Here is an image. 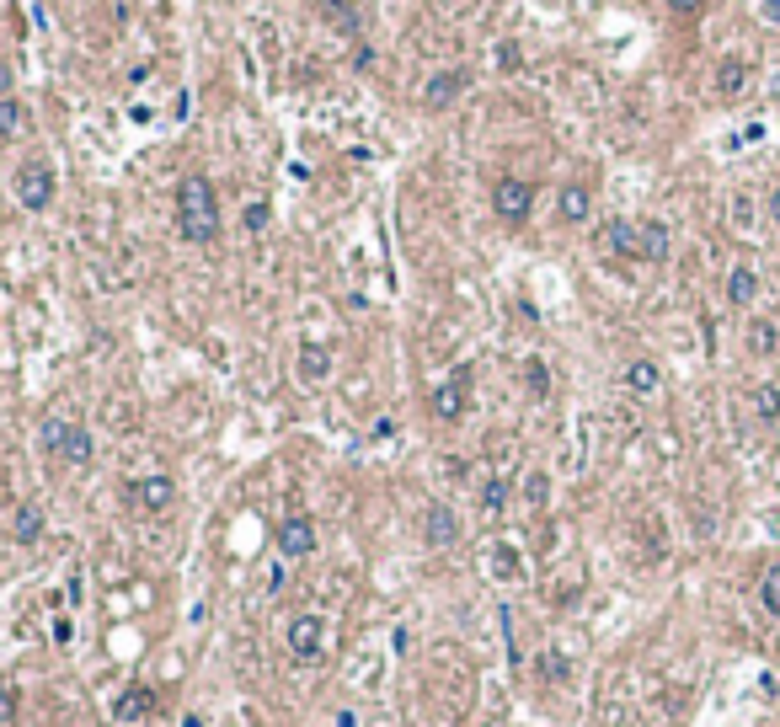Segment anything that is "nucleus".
Listing matches in <instances>:
<instances>
[{
    "instance_id": "1",
    "label": "nucleus",
    "mask_w": 780,
    "mask_h": 727,
    "mask_svg": "<svg viewBox=\"0 0 780 727\" xmlns=\"http://www.w3.org/2000/svg\"><path fill=\"white\" fill-rule=\"evenodd\" d=\"M177 236L193 246H214L220 241V193L209 177L187 172L177 182Z\"/></svg>"
},
{
    "instance_id": "2",
    "label": "nucleus",
    "mask_w": 780,
    "mask_h": 727,
    "mask_svg": "<svg viewBox=\"0 0 780 727\" xmlns=\"http://www.w3.org/2000/svg\"><path fill=\"white\" fill-rule=\"evenodd\" d=\"M38 450L59 460V466H91V428L75 423V417H43L38 423Z\"/></svg>"
},
{
    "instance_id": "3",
    "label": "nucleus",
    "mask_w": 780,
    "mask_h": 727,
    "mask_svg": "<svg viewBox=\"0 0 780 727\" xmlns=\"http://www.w3.org/2000/svg\"><path fill=\"white\" fill-rule=\"evenodd\" d=\"M11 188H17V204L27 214H43L54 204V193H59V177H54V161H43V156H27L17 166V177H11Z\"/></svg>"
},
{
    "instance_id": "4",
    "label": "nucleus",
    "mask_w": 780,
    "mask_h": 727,
    "mask_svg": "<svg viewBox=\"0 0 780 727\" xmlns=\"http://www.w3.org/2000/svg\"><path fill=\"white\" fill-rule=\"evenodd\" d=\"M471 391H476V369L471 364H460V369H449V375L428 391V407L439 423H460L465 412H471Z\"/></svg>"
},
{
    "instance_id": "5",
    "label": "nucleus",
    "mask_w": 780,
    "mask_h": 727,
    "mask_svg": "<svg viewBox=\"0 0 780 727\" xmlns=\"http://www.w3.org/2000/svg\"><path fill=\"white\" fill-rule=\"evenodd\" d=\"M492 214L508 230H519L529 214H535V182L529 177H497L492 182Z\"/></svg>"
},
{
    "instance_id": "6",
    "label": "nucleus",
    "mask_w": 780,
    "mask_h": 727,
    "mask_svg": "<svg viewBox=\"0 0 780 727\" xmlns=\"http://www.w3.org/2000/svg\"><path fill=\"white\" fill-rule=\"evenodd\" d=\"M123 503L134 508V514H145V519H155V514H166L171 503H177V482H171L166 471H150V476H134L129 487H123Z\"/></svg>"
},
{
    "instance_id": "7",
    "label": "nucleus",
    "mask_w": 780,
    "mask_h": 727,
    "mask_svg": "<svg viewBox=\"0 0 780 727\" xmlns=\"http://www.w3.org/2000/svg\"><path fill=\"white\" fill-rule=\"evenodd\" d=\"M284 647L294 653V663H316L326 653V621L316 610H300V615H289V626H284Z\"/></svg>"
},
{
    "instance_id": "8",
    "label": "nucleus",
    "mask_w": 780,
    "mask_h": 727,
    "mask_svg": "<svg viewBox=\"0 0 780 727\" xmlns=\"http://www.w3.org/2000/svg\"><path fill=\"white\" fill-rule=\"evenodd\" d=\"M599 252L620 262H642V220H604L599 225Z\"/></svg>"
},
{
    "instance_id": "9",
    "label": "nucleus",
    "mask_w": 780,
    "mask_h": 727,
    "mask_svg": "<svg viewBox=\"0 0 780 727\" xmlns=\"http://www.w3.org/2000/svg\"><path fill=\"white\" fill-rule=\"evenodd\" d=\"M465 91H471V70H465V65L439 70V75H428V81H423V107H428V113H444V107H455Z\"/></svg>"
},
{
    "instance_id": "10",
    "label": "nucleus",
    "mask_w": 780,
    "mask_h": 727,
    "mask_svg": "<svg viewBox=\"0 0 780 727\" xmlns=\"http://www.w3.org/2000/svg\"><path fill=\"white\" fill-rule=\"evenodd\" d=\"M273 540H278V551H284L289 562H305V556L316 551V519L310 514H284Z\"/></svg>"
},
{
    "instance_id": "11",
    "label": "nucleus",
    "mask_w": 780,
    "mask_h": 727,
    "mask_svg": "<svg viewBox=\"0 0 780 727\" xmlns=\"http://www.w3.org/2000/svg\"><path fill=\"white\" fill-rule=\"evenodd\" d=\"M155 706H161V695H155V685H145V679H129V685L113 695L118 722H145V717H155Z\"/></svg>"
},
{
    "instance_id": "12",
    "label": "nucleus",
    "mask_w": 780,
    "mask_h": 727,
    "mask_svg": "<svg viewBox=\"0 0 780 727\" xmlns=\"http://www.w3.org/2000/svg\"><path fill=\"white\" fill-rule=\"evenodd\" d=\"M423 540H428V546H455V540H460V519H455V508H449V503H428L423 508Z\"/></svg>"
},
{
    "instance_id": "13",
    "label": "nucleus",
    "mask_w": 780,
    "mask_h": 727,
    "mask_svg": "<svg viewBox=\"0 0 780 727\" xmlns=\"http://www.w3.org/2000/svg\"><path fill=\"white\" fill-rule=\"evenodd\" d=\"M588 214H594V188H588V182H567V188L556 193V220L561 225H583Z\"/></svg>"
},
{
    "instance_id": "14",
    "label": "nucleus",
    "mask_w": 780,
    "mask_h": 727,
    "mask_svg": "<svg viewBox=\"0 0 780 727\" xmlns=\"http://www.w3.org/2000/svg\"><path fill=\"white\" fill-rule=\"evenodd\" d=\"M748 81H754V65H748L743 54H727L722 65H716V91H722V97H743Z\"/></svg>"
},
{
    "instance_id": "15",
    "label": "nucleus",
    "mask_w": 780,
    "mask_h": 727,
    "mask_svg": "<svg viewBox=\"0 0 780 727\" xmlns=\"http://www.w3.org/2000/svg\"><path fill=\"white\" fill-rule=\"evenodd\" d=\"M43 530H49V524H43V508H38V503H22L17 519H11V535H17V546H38Z\"/></svg>"
},
{
    "instance_id": "16",
    "label": "nucleus",
    "mask_w": 780,
    "mask_h": 727,
    "mask_svg": "<svg viewBox=\"0 0 780 727\" xmlns=\"http://www.w3.org/2000/svg\"><path fill=\"white\" fill-rule=\"evenodd\" d=\"M321 22L358 43V11H353V0H321Z\"/></svg>"
},
{
    "instance_id": "17",
    "label": "nucleus",
    "mask_w": 780,
    "mask_h": 727,
    "mask_svg": "<svg viewBox=\"0 0 780 727\" xmlns=\"http://www.w3.org/2000/svg\"><path fill=\"white\" fill-rule=\"evenodd\" d=\"M332 348H326V343H305L300 348V375L310 380V385H316V380H326V375H332Z\"/></svg>"
},
{
    "instance_id": "18",
    "label": "nucleus",
    "mask_w": 780,
    "mask_h": 727,
    "mask_svg": "<svg viewBox=\"0 0 780 727\" xmlns=\"http://www.w3.org/2000/svg\"><path fill=\"white\" fill-rule=\"evenodd\" d=\"M759 300V273L754 268H732L727 273V305H754Z\"/></svg>"
},
{
    "instance_id": "19",
    "label": "nucleus",
    "mask_w": 780,
    "mask_h": 727,
    "mask_svg": "<svg viewBox=\"0 0 780 727\" xmlns=\"http://www.w3.org/2000/svg\"><path fill=\"white\" fill-rule=\"evenodd\" d=\"M658 385H663V375H658V364H652V359H631V364H626V391L652 396Z\"/></svg>"
},
{
    "instance_id": "20",
    "label": "nucleus",
    "mask_w": 780,
    "mask_h": 727,
    "mask_svg": "<svg viewBox=\"0 0 780 727\" xmlns=\"http://www.w3.org/2000/svg\"><path fill=\"white\" fill-rule=\"evenodd\" d=\"M642 262H668V225L642 220Z\"/></svg>"
},
{
    "instance_id": "21",
    "label": "nucleus",
    "mask_w": 780,
    "mask_h": 727,
    "mask_svg": "<svg viewBox=\"0 0 780 727\" xmlns=\"http://www.w3.org/2000/svg\"><path fill=\"white\" fill-rule=\"evenodd\" d=\"M780 348V327L775 321H748V353H759V359H770V353Z\"/></svg>"
},
{
    "instance_id": "22",
    "label": "nucleus",
    "mask_w": 780,
    "mask_h": 727,
    "mask_svg": "<svg viewBox=\"0 0 780 727\" xmlns=\"http://www.w3.org/2000/svg\"><path fill=\"white\" fill-rule=\"evenodd\" d=\"M503 508H508V476H487V482H481V514L503 519Z\"/></svg>"
},
{
    "instance_id": "23",
    "label": "nucleus",
    "mask_w": 780,
    "mask_h": 727,
    "mask_svg": "<svg viewBox=\"0 0 780 727\" xmlns=\"http://www.w3.org/2000/svg\"><path fill=\"white\" fill-rule=\"evenodd\" d=\"M748 407H754L759 423H780V385H754V396H748Z\"/></svg>"
},
{
    "instance_id": "24",
    "label": "nucleus",
    "mask_w": 780,
    "mask_h": 727,
    "mask_svg": "<svg viewBox=\"0 0 780 727\" xmlns=\"http://www.w3.org/2000/svg\"><path fill=\"white\" fill-rule=\"evenodd\" d=\"M759 605L780 621V562H775V567H764V578H759Z\"/></svg>"
},
{
    "instance_id": "25",
    "label": "nucleus",
    "mask_w": 780,
    "mask_h": 727,
    "mask_svg": "<svg viewBox=\"0 0 780 727\" xmlns=\"http://www.w3.org/2000/svg\"><path fill=\"white\" fill-rule=\"evenodd\" d=\"M535 669H540V679H545V685H567L572 663L561 658V653H540V663H535Z\"/></svg>"
},
{
    "instance_id": "26",
    "label": "nucleus",
    "mask_w": 780,
    "mask_h": 727,
    "mask_svg": "<svg viewBox=\"0 0 780 727\" xmlns=\"http://www.w3.org/2000/svg\"><path fill=\"white\" fill-rule=\"evenodd\" d=\"M17 134H22V102L0 97V139H17Z\"/></svg>"
},
{
    "instance_id": "27",
    "label": "nucleus",
    "mask_w": 780,
    "mask_h": 727,
    "mask_svg": "<svg viewBox=\"0 0 780 727\" xmlns=\"http://www.w3.org/2000/svg\"><path fill=\"white\" fill-rule=\"evenodd\" d=\"M524 385H529V396H551V369H545L540 359H529L524 364Z\"/></svg>"
},
{
    "instance_id": "28",
    "label": "nucleus",
    "mask_w": 780,
    "mask_h": 727,
    "mask_svg": "<svg viewBox=\"0 0 780 727\" xmlns=\"http://www.w3.org/2000/svg\"><path fill=\"white\" fill-rule=\"evenodd\" d=\"M524 65V43H513V38H503V43H497V70H519Z\"/></svg>"
},
{
    "instance_id": "29",
    "label": "nucleus",
    "mask_w": 780,
    "mask_h": 727,
    "mask_svg": "<svg viewBox=\"0 0 780 727\" xmlns=\"http://www.w3.org/2000/svg\"><path fill=\"white\" fill-rule=\"evenodd\" d=\"M268 214H273L268 198H252V204L241 209V225H246V230H268Z\"/></svg>"
},
{
    "instance_id": "30",
    "label": "nucleus",
    "mask_w": 780,
    "mask_h": 727,
    "mask_svg": "<svg viewBox=\"0 0 780 727\" xmlns=\"http://www.w3.org/2000/svg\"><path fill=\"white\" fill-rule=\"evenodd\" d=\"M17 706H22V695H17V685H11L6 674H0V722H11L17 717Z\"/></svg>"
},
{
    "instance_id": "31",
    "label": "nucleus",
    "mask_w": 780,
    "mask_h": 727,
    "mask_svg": "<svg viewBox=\"0 0 780 727\" xmlns=\"http://www.w3.org/2000/svg\"><path fill=\"white\" fill-rule=\"evenodd\" d=\"M524 498L545 508V498H551V482H545V471H529V482H524Z\"/></svg>"
},
{
    "instance_id": "32",
    "label": "nucleus",
    "mask_w": 780,
    "mask_h": 727,
    "mask_svg": "<svg viewBox=\"0 0 780 727\" xmlns=\"http://www.w3.org/2000/svg\"><path fill=\"white\" fill-rule=\"evenodd\" d=\"M492 562H497V572L519 578V551H513V546H497V551H492Z\"/></svg>"
},
{
    "instance_id": "33",
    "label": "nucleus",
    "mask_w": 780,
    "mask_h": 727,
    "mask_svg": "<svg viewBox=\"0 0 780 727\" xmlns=\"http://www.w3.org/2000/svg\"><path fill=\"white\" fill-rule=\"evenodd\" d=\"M663 6H668V11H679V17H695V11L706 6V0H663Z\"/></svg>"
},
{
    "instance_id": "34",
    "label": "nucleus",
    "mask_w": 780,
    "mask_h": 727,
    "mask_svg": "<svg viewBox=\"0 0 780 727\" xmlns=\"http://www.w3.org/2000/svg\"><path fill=\"white\" fill-rule=\"evenodd\" d=\"M11 86H17V70H11L6 59H0V97H11Z\"/></svg>"
},
{
    "instance_id": "35",
    "label": "nucleus",
    "mask_w": 780,
    "mask_h": 727,
    "mask_svg": "<svg viewBox=\"0 0 780 727\" xmlns=\"http://www.w3.org/2000/svg\"><path fill=\"white\" fill-rule=\"evenodd\" d=\"M353 65H358V70H369V65H374V54H369V43H353Z\"/></svg>"
},
{
    "instance_id": "36",
    "label": "nucleus",
    "mask_w": 780,
    "mask_h": 727,
    "mask_svg": "<svg viewBox=\"0 0 780 727\" xmlns=\"http://www.w3.org/2000/svg\"><path fill=\"white\" fill-rule=\"evenodd\" d=\"M764 17H770V22L780 27V0H764Z\"/></svg>"
},
{
    "instance_id": "37",
    "label": "nucleus",
    "mask_w": 780,
    "mask_h": 727,
    "mask_svg": "<svg viewBox=\"0 0 780 727\" xmlns=\"http://www.w3.org/2000/svg\"><path fill=\"white\" fill-rule=\"evenodd\" d=\"M770 220H775V225H780V188H775V193H770Z\"/></svg>"
},
{
    "instance_id": "38",
    "label": "nucleus",
    "mask_w": 780,
    "mask_h": 727,
    "mask_svg": "<svg viewBox=\"0 0 780 727\" xmlns=\"http://www.w3.org/2000/svg\"><path fill=\"white\" fill-rule=\"evenodd\" d=\"M535 6H561V0H535Z\"/></svg>"
},
{
    "instance_id": "39",
    "label": "nucleus",
    "mask_w": 780,
    "mask_h": 727,
    "mask_svg": "<svg viewBox=\"0 0 780 727\" xmlns=\"http://www.w3.org/2000/svg\"><path fill=\"white\" fill-rule=\"evenodd\" d=\"M465 6H481V0H465Z\"/></svg>"
},
{
    "instance_id": "40",
    "label": "nucleus",
    "mask_w": 780,
    "mask_h": 727,
    "mask_svg": "<svg viewBox=\"0 0 780 727\" xmlns=\"http://www.w3.org/2000/svg\"><path fill=\"white\" fill-rule=\"evenodd\" d=\"M610 727H626V722H610Z\"/></svg>"
}]
</instances>
